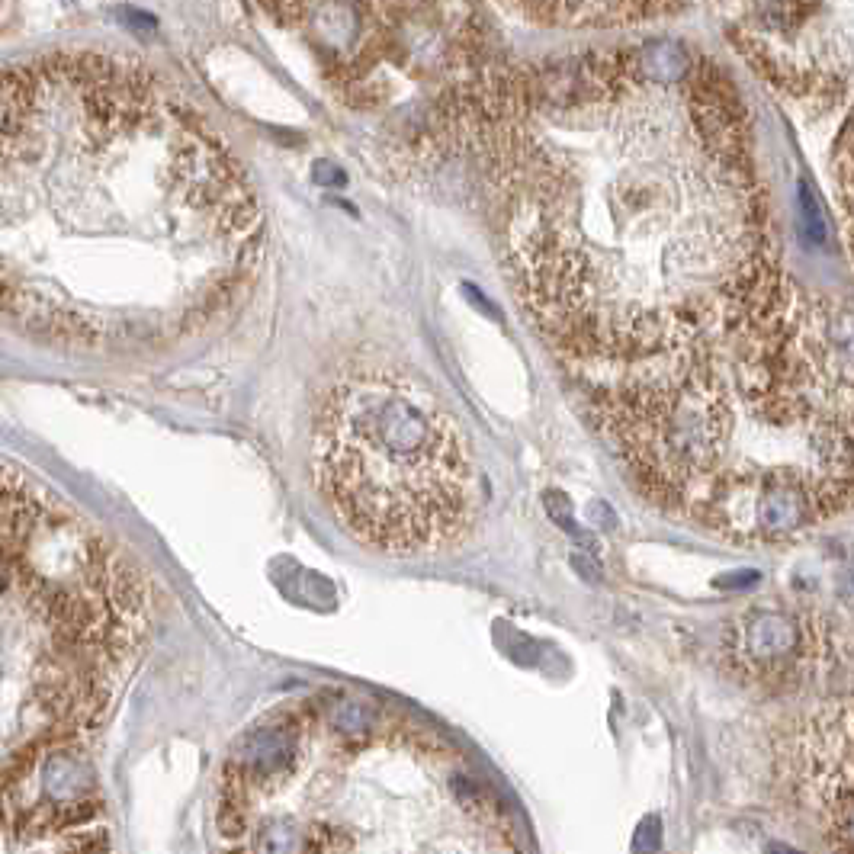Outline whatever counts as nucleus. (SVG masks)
<instances>
[{"label": "nucleus", "mask_w": 854, "mask_h": 854, "mask_svg": "<svg viewBox=\"0 0 854 854\" xmlns=\"http://www.w3.org/2000/svg\"><path fill=\"white\" fill-rule=\"evenodd\" d=\"M485 103L514 289L566 357H668L777 267L749 122L710 58L588 55Z\"/></svg>", "instance_id": "nucleus-1"}, {"label": "nucleus", "mask_w": 854, "mask_h": 854, "mask_svg": "<svg viewBox=\"0 0 854 854\" xmlns=\"http://www.w3.org/2000/svg\"><path fill=\"white\" fill-rule=\"evenodd\" d=\"M244 164L155 71L49 55L0 71V312L49 338L164 344L248 283Z\"/></svg>", "instance_id": "nucleus-2"}, {"label": "nucleus", "mask_w": 854, "mask_h": 854, "mask_svg": "<svg viewBox=\"0 0 854 854\" xmlns=\"http://www.w3.org/2000/svg\"><path fill=\"white\" fill-rule=\"evenodd\" d=\"M851 405L848 309L777 264L594 408L655 505L739 546H784L848 508Z\"/></svg>", "instance_id": "nucleus-3"}, {"label": "nucleus", "mask_w": 854, "mask_h": 854, "mask_svg": "<svg viewBox=\"0 0 854 854\" xmlns=\"http://www.w3.org/2000/svg\"><path fill=\"white\" fill-rule=\"evenodd\" d=\"M216 822L225 854H524L505 803L450 739L347 688L244 732Z\"/></svg>", "instance_id": "nucleus-4"}, {"label": "nucleus", "mask_w": 854, "mask_h": 854, "mask_svg": "<svg viewBox=\"0 0 854 854\" xmlns=\"http://www.w3.org/2000/svg\"><path fill=\"white\" fill-rule=\"evenodd\" d=\"M312 479L360 543L431 556L460 543L479 514V469L460 418L405 366L350 363L312 418Z\"/></svg>", "instance_id": "nucleus-5"}, {"label": "nucleus", "mask_w": 854, "mask_h": 854, "mask_svg": "<svg viewBox=\"0 0 854 854\" xmlns=\"http://www.w3.org/2000/svg\"><path fill=\"white\" fill-rule=\"evenodd\" d=\"M729 39L777 94L806 110H826L848 87L851 4L732 7Z\"/></svg>", "instance_id": "nucleus-6"}, {"label": "nucleus", "mask_w": 854, "mask_h": 854, "mask_svg": "<svg viewBox=\"0 0 854 854\" xmlns=\"http://www.w3.org/2000/svg\"><path fill=\"white\" fill-rule=\"evenodd\" d=\"M505 13H521L540 26H639L675 17L678 4H505Z\"/></svg>", "instance_id": "nucleus-7"}]
</instances>
